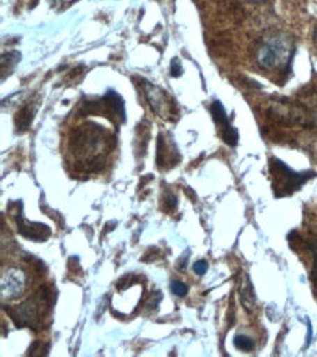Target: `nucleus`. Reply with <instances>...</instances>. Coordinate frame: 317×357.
I'll list each match as a JSON object with an SVG mask.
<instances>
[{"label": "nucleus", "instance_id": "1a4fd4ad", "mask_svg": "<svg viewBox=\"0 0 317 357\" xmlns=\"http://www.w3.org/2000/svg\"><path fill=\"white\" fill-rule=\"evenodd\" d=\"M20 62H21V53L17 50H12L2 54V81L6 79V73L8 77L10 75Z\"/></svg>", "mask_w": 317, "mask_h": 357}, {"label": "nucleus", "instance_id": "9d476101", "mask_svg": "<svg viewBox=\"0 0 317 357\" xmlns=\"http://www.w3.org/2000/svg\"><path fill=\"white\" fill-rule=\"evenodd\" d=\"M33 116H34V110H31V106H26L24 107L18 114L17 119H15V125H17L18 130L24 132L29 128L33 122Z\"/></svg>", "mask_w": 317, "mask_h": 357}, {"label": "nucleus", "instance_id": "6e6552de", "mask_svg": "<svg viewBox=\"0 0 317 357\" xmlns=\"http://www.w3.org/2000/svg\"><path fill=\"white\" fill-rule=\"evenodd\" d=\"M240 299H241V303H243V307L247 312H252L253 307L256 306V296H254V290L249 275L245 277L243 284L240 287Z\"/></svg>", "mask_w": 317, "mask_h": 357}, {"label": "nucleus", "instance_id": "ddd939ff", "mask_svg": "<svg viewBox=\"0 0 317 357\" xmlns=\"http://www.w3.org/2000/svg\"><path fill=\"white\" fill-rule=\"evenodd\" d=\"M170 73H171V77H174V78H178V77L183 75V66H181V62H180L178 57H174L171 61Z\"/></svg>", "mask_w": 317, "mask_h": 357}, {"label": "nucleus", "instance_id": "dca6fc26", "mask_svg": "<svg viewBox=\"0 0 317 357\" xmlns=\"http://www.w3.org/2000/svg\"><path fill=\"white\" fill-rule=\"evenodd\" d=\"M314 41H316V46H317V26L314 29Z\"/></svg>", "mask_w": 317, "mask_h": 357}, {"label": "nucleus", "instance_id": "7ed1b4c3", "mask_svg": "<svg viewBox=\"0 0 317 357\" xmlns=\"http://www.w3.org/2000/svg\"><path fill=\"white\" fill-rule=\"evenodd\" d=\"M142 88L145 91L148 102L150 104V109L154 110L157 116L162 117L164 121H176L178 116L177 106L164 89L153 85L149 81H144Z\"/></svg>", "mask_w": 317, "mask_h": 357}, {"label": "nucleus", "instance_id": "423d86ee", "mask_svg": "<svg viewBox=\"0 0 317 357\" xmlns=\"http://www.w3.org/2000/svg\"><path fill=\"white\" fill-rule=\"evenodd\" d=\"M272 172L275 173V176L279 178V181H284V188H293V189H297L298 186H301V183H304L310 177V173H306V174L294 173L279 160H272Z\"/></svg>", "mask_w": 317, "mask_h": 357}, {"label": "nucleus", "instance_id": "f257e3e1", "mask_svg": "<svg viewBox=\"0 0 317 357\" xmlns=\"http://www.w3.org/2000/svg\"><path fill=\"white\" fill-rule=\"evenodd\" d=\"M113 137L98 123L89 122L79 126L70 138V153L77 166L89 173L101 170L110 150Z\"/></svg>", "mask_w": 317, "mask_h": 357}, {"label": "nucleus", "instance_id": "0eeeda50", "mask_svg": "<svg viewBox=\"0 0 317 357\" xmlns=\"http://www.w3.org/2000/svg\"><path fill=\"white\" fill-rule=\"evenodd\" d=\"M17 225H18L20 233L24 237H26V239H31V241H37V242H42L45 239H49V236L52 233V230L45 225H40V222H28V221L22 220L21 214H20Z\"/></svg>", "mask_w": 317, "mask_h": 357}, {"label": "nucleus", "instance_id": "f03ea898", "mask_svg": "<svg viewBox=\"0 0 317 357\" xmlns=\"http://www.w3.org/2000/svg\"><path fill=\"white\" fill-rule=\"evenodd\" d=\"M295 53L291 34L282 29H269L254 44V61L262 69L277 72L290 66Z\"/></svg>", "mask_w": 317, "mask_h": 357}, {"label": "nucleus", "instance_id": "2eb2a0df", "mask_svg": "<svg viewBox=\"0 0 317 357\" xmlns=\"http://www.w3.org/2000/svg\"><path fill=\"white\" fill-rule=\"evenodd\" d=\"M165 199H167V204H169V208H176V205H177V201H176V197L174 195H171V193H169V195H165Z\"/></svg>", "mask_w": 317, "mask_h": 357}, {"label": "nucleus", "instance_id": "20e7f679", "mask_svg": "<svg viewBox=\"0 0 317 357\" xmlns=\"http://www.w3.org/2000/svg\"><path fill=\"white\" fill-rule=\"evenodd\" d=\"M2 299L13 301L21 297L26 290V275L21 268H8L2 273Z\"/></svg>", "mask_w": 317, "mask_h": 357}, {"label": "nucleus", "instance_id": "4468645a", "mask_svg": "<svg viewBox=\"0 0 317 357\" xmlns=\"http://www.w3.org/2000/svg\"><path fill=\"white\" fill-rule=\"evenodd\" d=\"M193 271H194V274H198V275H205L206 271H208V262L202 261V259L196 261L193 264Z\"/></svg>", "mask_w": 317, "mask_h": 357}, {"label": "nucleus", "instance_id": "f3484780", "mask_svg": "<svg viewBox=\"0 0 317 357\" xmlns=\"http://www.w3.org/2000/svg\"><path fill=\"white\" fill-rule=\"evenodd\" d=\"M249 2H254V3H259V2H263V0H249Z\"/></svg>", "mask_w": 317, "mask_h": 357}, {"label": "nucleus", "instance_id": "39448f33", "mask_svg": "<svg viewBox=\"0 0 317 357\" xmlns=\"http://www.w3.org/2000/svg\"><path fill=\"white\" fill-rule=\"evenodd\" d=\"M210 113H212L214 121H215L217 126L221 130L222 139L229 145L234 146L237 144V141H238V133L231 126L229 117H226V114H225V110L222 107V104L219 101H214L212 106H210Z\"/></svg>", "mask_w": 317, "mask_h": 357}, {"label": "nucleus", "instance_id": "f8f14e48", "mask_svg": "<svg viewBox=\"0 0 317 357\" xmlns=\"http://www.w3.org/2000/svg\"><path fill=\"white\" fill-rule=\"evenodd\" d=\"M170 289L178 297H185L187 294V291H189V287L185 284V282H181V281H171Z\"/></svg>", "mask_w": 317, "mask_h": 357}, {"label": "nucleus", "instance_id": "9b49d317", "mask_svg": "<svg viewBox=\"0 0 317 357\" xmlns=\"http://www.w3.org/2000/svg\"><path fill=\"white\" fill-rule=\"evenodd\" d=\"M234 346L241 351H252L254 349V341L247 335H235Z\"/></svg>", "mask_w": 317, "mask_h": 357}]
</instances>
